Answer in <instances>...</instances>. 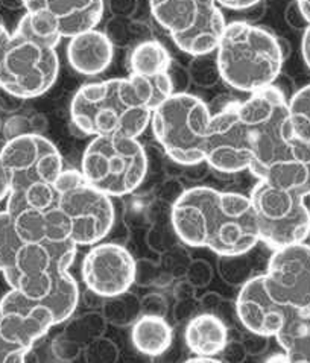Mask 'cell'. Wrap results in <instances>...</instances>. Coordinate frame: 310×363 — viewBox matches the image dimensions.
I'll use <instances>...</instances> for the list:
<instances>
[{
    "label": "cell",
    "instance_id": "6da1fadb",
    "mask_svg": "<svg viewBox=\"0 0 310 363\" xmlns=\"http://www.w3.org/2000/svg\"><path fill=\"white\" fill-rule=\"evenodd\" d=\"M310 146L294 134L284 93L275 85L211 114L204 163L222 174L250 172L259 181L306 184Z\"/></svg>",
    "mask_w": 310,
    "mask_h": 363
},
{
    "label": "cell",
    "instance_id": "7a4b0ae2",
    "mask_svg": "<svg viewBox=\"0 0 310 363\" xmlns=\"http://www.w3.org/2000/svg\"><path fill=\"white\" fill-rule=\"evenodd\" d=\"M177 238L194 248H207L219 257L248 254L260 242L250 196L213 187L184 190L170 210Z\"/></svg>",
    "mask_w": 310,
    "mask_h": 363
},
{
    "label": "cell",
    "instance_id": "3957f363",
    "mask_svg": "<svg viewBox=\"0 0 310 363\" xmlns=\"http://www.w3.org/2000/svg\"><path fill=\"white\" fill-rule=\"evenodd\" d=\"M78 247L72 240L25 242L4 274L11 289L46 307L55 324L66 323L79 304V287L69 272Z\"/></svg>",
    "mask_w": 310,
    "mask_h": 363
},
{
    "label": "cell",
    "instance_id": "277c9868",
    "mask_svg": "<svg viewBox=\"0 0 310 363\" xmlns=\"http://www.w3.org/2000/svg\"><path fill=\"white\" fill-rule=\"evenodd\" d=\"M151 114L130 78L84 84L70 102L73 125L92 137L138 138L149 126Z\"/></svg>",
    "mask_w": 310,
    "mask_h": 363
},
{
    "label": "cell",
    "instance_id": "5b68a950",
    "mask_svg": "<svg viewBox=\"0 0 310 363\" xmlns=\"http://www.w3.org/2000/svg\"><path fill=\"white\" fill-rule=\"evenodd\" d=\"M215 52L222 81L248 94L271 87L283 69L280 40L268 29L247 21L227 23Z\"/></svg>",
    "mask_w": 310,
    "mask_h": 363
},
{
    "label": "cell",
    "instance_id": "8992f818",
    "mask_svg": "<svg viewBox=\"0 0 310 363\" xmlns=\"http://www.w3.org/2000/svg\"><path fill=\"white\" fill-rule=\"evenodd\" d=\"M61 37L43 34L28 14L20 18L0 66V89L18 99H32L49 91L58 79Z\"/></svg>",
    "mask_w": 310,
    "mask_h": 363
},
{
    "label": "cell",
    "instance_id": "52a82bcc",
    "mask_svg": "<svg viewBox=\"0 0 310 363\" xmlns=\"http://www.w3.org/2000/svg\"><path fill=\"white\" fill-rule=\"evenodd\" d=\"M211 113L195 94L175 91L153 110L154 137L170 160L183 166L204 163Z\"/></svg>",
    "mask_w": 310,
    "mask_h": 363
},
{
    "label": "cell",
    "instance_id": "ba28073f",
    "mask_svg": "<svg viewBox=\"0 0 310 363\" xmlns=\"http://www.w3.org/2000/svg\"><path fill=\"white\" fill-rule=\"evenodd\" d=\"M306 198V184L258 181L250 201L260 242L274 251L304 243L310 236V210Z\"/></svg>",
    "mask_w": 310,
    "mask_h": 363
},
{
    "label": "cell",
    "instance_id": "9c48e42d",
    "mask_svg": "<svg viewBox=\"0 0 310 363\" xmlns=\"http://www.w3.org/2000/svg\"><path fill=\"white\" fill-rule=\"evenodd\" d=\"M148 172V155L134 137H93L81 160V174L104 195L125 196L140 187Z\"/></svg>",
    "mask_w": 310,
    "mask_h": 363
},
{
    "label": "cell",
    "instance_id": "30bf717a",
    "mask_svg": "<svg viewBox=\"0 0 310 363\" xmlns=\"http://www.w3.org/2000/svg\"><path fill=\"white\" fill-rule=\"evenodd\" d=\"M53 187L58 215L77 247H93L109 236L116 219L113 201L90 186L81 170H62Z\"/></svg>",
    "mask_w": 310,
    "mask_h": 363
},
{
    "label": "cell",
    "instance_id": "8fae6325",
    "mask_svg": "<svg viewBox=\"0 0 310 363\" xmlns=\"http://www.w3.org/2000/svg\"><path fill=\"white\" fill-rule=\"evenodd\" d=\"M151 14L184 53L210 55L227 26L216 0H149Z\"/></svg>",
    "mask_w": 310,
    "mask_h": 363
},
{
    "label": "cell",
    "instance_id": "7c38bea8",
    "mask_svg": "<svg viewBox=\"0 0 310 363\" xmlns=\"http://www.w3.org/2000/svg\"><path fill=\"white\" fill-rule=\"evenodd\" d=\"M0 157L9 177L11 190L34 184H53L64 170L58 147L49 138L35 133L9 138L0 151Z\"/></svg>",
    "mask_w": 310,
    "mask_h": 363
},
{
    "label": "cell",
    "instance_id": "4fadbf2b",
    "mask_svg": "<svg viewBox=\"0 0 310 363\" xmlns=\"http://www.w3.org/2000/svg\"><path fill=\"white\" fill-rule=\"evenodd\" d=\"M263 281L275 304L310 313V245L304 242L275 250Z\"/></svg>",
    "mask_w": 310,
    "mask_h": 363
},
{
    "label": "cell",
    "instance_id": "5bb4252c",
    "mask_svg": "<svg viewBox=\"0 0 310 363\" xmlns=\"http://www.w3.org/2000/svg\"><path fill=\"white\" fill-rule=\"evenodd\" d=\"M81 275L90 292L111 298L131 289L135 280V260L123 245L101 242L85 254Z\"/></svg>",
    "mask_w": 310,
    "mask_h": 363
},
{
    "label": "cell",
    "instance_id": "9a60e30c",
    "mask_svg": "<svg viewBox=\"0 0 310 363\" xmlns=\"http://www.w3.org/2000/svg\"><path fill=\"white\" fill-rule=\"evenodd\" d=\"M21 4L35 29L61 38L94 29L104 16V0H21Z\"/></svg>",
    "mask_w": 310,
    "mask_h": 363
},
{
    "label": "cell",
    "instance_id": "2e32d148",
    "mask_svg": "<svg viewBox=\"0 0 310 363\" xmlns=\"http://www.w3.org/2000/svg\"><path fill=\"white\" fill-rule=\"evenodd\" d=\"M55 325V319L46 307L29 301L14 289L0 300V335L9 344L31 351L37 340Z\"/></svg>",
    "mask_w": 310,
    "mask_h": 363
},
{
    "label": "cell",
    "instance_id": "e0dca14e",
    "mask_svg": "<svg viewBox=\"0 0 310 363\" xmlns=\"http://www.w3.org/2000/svg\"><path fill=\"white\" fill-rule=\"evenodd\" d=\"M234 311L247 332L265 337H274L283 324V311L266 291L263 274L251 277L240 286Z\"/></svg>",
    "mask_w": 310,
    "mask_h": 363
},
{
    "label": "cell",
    "instance_id": "ac0fdd59",
    "mask_svg": "<svg viewBox=\"0 0 310 363\" xmlns=\"http://www.w3.org/2000/svg\"><path fill=\"white\" fill-rule=\"evenodd\" d=\"M70 67L84 77H96L110 67L114 48L110 37L102 30L90 29L73 35L66 49Z\"/></svg>",
    "mask_w": 310,
    "mask_h": 363
},
{
    "label": "cell",
    "instance_id": "d6986e66",
    "mask_svg": "<svg viewBox=\"0 0 310 363\" xmlns=\"http://www.w3.org/2000/svg\"><path fill=\"white\" fill-rule=\"evenodd\" d=\"M184 340L196 357L215 359L228 342V325L216 315L201 312L187 323Z\"/></svg>",
    "mask_w": 310,
    "mask_h": 363
},
{
    "label": "cell",
    "instance_id": "ffe728a7",
    "mask_svg": "<svg viewBox=\"0 0 310 363\" xmlns=\"http://www.w3.org/2000/svg\"><path fill=\"white\" fill-rule=\"evenodd\" d=\"M282 311L283 324L274 337L289 363H310V313Z\"/></svg>",
    "mask_w": 310,
    "mask_h": 363
},
{
    "label": "cell",
    "instance_id": "44dd1931",
    "mask_svg": "<svg viewBox=\"0 0 310 363\" xmlns=\"http://www.w3.org/2000/svg\"><path fill=\"white\" fill-rule=\"evenodd\" d=\"M174 330L166 318L140 316L131 327V340L138 353L162 356L172 345Z\"/></svg>",
    "mask_w": 310,
    "mask_h": 363
},
{
    "label": "cell",
    "instance_id": "7402d4cb",
    "mask_svg": "<svg viewBox=\"0 0 310 363\" xmlns=\"http://www.w3.org/2000/svg\"><path fill=\"white\" fill-rule=\"evenodd\" d=\"M172 58L169 50L155 40L135 45L128 57V72L133 78H154L170 73Z\"/></svg>",
    "mask_w": 310,
    "mask_h": 363
},
{
    "label": "cell",
    "instance_id": "603a6c76",
    "mask_svg": "<svg viewBox=\"0 0 310 363\" xmlns=\"http://www.w3.org/2000/svg\"><path fill=\"white\" fill-rule=\"evenodd\" d=\"M101 313L106 324L119 328L133 327L142 316L140 298L133 292H123L111 298H105L101 306Z\"/></svg>",
    "mask_w": 310,
    "mask_h": 363
},
{
    "label": "cell",
    "instance_id": "cb8c5ba5",
    "mask_svg": "<svg viewBox=\"0 0 310 363\" xmlns=\"http://www.w3.org/2000/svg\"><path fill=\"white\" fill-rule=\"evenodd\" d=\"M67 325L62 330V335L79 347L89 345L93 340L104 336L106 321L101 312H89L79 316L67 319Z\"/></svg>",
    "mask_w": 310,
    "mask_h": 363
},
{
    "label": "cell",
    "instance_id": "d4e9b609",
    "mask_svg": "<svg viewBox=\"0 0 310 363\" xmlns=\"http://www.w3.org/2000/svg\"><path fill=\"white\" fill-rule=\"evenodd\" d=\"M287 108L295 137L310 146V84L304 85L287 101Z\"/></svg>",
    "mask_w": 310,
    "mask_h": 363
},
{
    "label": "cell",
    "instance_id": "484cf974",
    "mask_svg": "<svg viewBox=\"0 0 310 363\" xmlns=\"http://www.w3.org/2000/svg\"><path fill=\"white\" fill-rule=\"evenodd\" d=\"M13 219L5 211H0V272L6 274L14 266L16 257L23 247Z\"/></svg>",
    "mask_w": 310,
    "mask_h": 363
},
{
    "label": "cell",
    "instance_id": "4316f807",
    "mask_svg": "<svg viewBox=\"0 0 310 363\" xmlns=\"http://www.w3.org/2000/svg\"><path fill=\"white\" fill-rule=\"evenodd\" d=\"M85 363H117L121 353L111 339L99 337L82 348Z\"/></svg>",
    "mask_w": 310,
    "mask_h": 363
},
{
    "label": "cell",
    "instance_id": "83f0119b",
    "mask_svg": "<svg viewBox=\"0 0 310 363\" xmlns=\"http://www.w3.org/2000/svg\"><path fill=\"white\" fill-rule=\"evenodd\" d=\"M172 275L160 272L157 266L149 260L135 262V280L134 283L140 287H167L172 283Z\"/></svg>",
    "mask_w": 310,
    "mask_h": 363
},
{
    "label": "cell",
    "instance_id": "f1b7e54d",
    "mask_svg": "<svg viewBox=\"0 0 310 363\" xmlns=\"http://www.w3.org/2000/svg\"><path fill=\"white\" fill-rule=\"evenodd\" d=\"M184 279L195 287L196 291L204 289L213 280V268L206 260L190 262Z\"/></svg>",
    "mask_w": 310,
    "mask_h": 363
},
{
    "label": "cell",
    "instance_id": "f546056e",
    "mask_svg": "<svg viewBox=\"0 0 310 363\" xmlns=\"http://www.w3.org/2000/svg\"><path fill=\"white\" fill-rule=\"evenodd\" d=\"M142 316H157L166 318L169 313V301L167 298L160 292H149L140 298Z\"/></svg>",
    "mask_w": 310,
    "mask_h": 363
},
{
    "label": "cell",
    "instance_id": "4dcf8cb0",
    "mask_svg": "<svg viewBox=\"0 0 310 363\" xmlns=\"http://www.w3.org/2000/svg\"><path fill=\"white\" fill-rule=\"evenodd\" d=\"M52 353L58 360L69 363L79 357V354L82 353V347L72 342L62 333H60L52 342Z\"/></svg>",
    "mask_w": 310,
    "mask_h": 363
},
{
    "label": "cell",
    "instance_id": "1f68e13d",
    "mask_svg": "<svg viewBox=\"0 0 310 363\" xmlns=\"http://www.w3.org/2000/svg\"><path fill=\"white\" fill-rule=\"evenodd\" d=\"M201 313V307L198 296L196 298H190V300H183V301H177L174 308H172V316L175 323H184L190 321L192 318Z\"/></svg>",
    "mask_w": 310,
    "mask_h": 363
},
{
    "label": "cell",
    "instance_id": "d6a6232c",
    "mask_svg": "<svg viewBox=\"0 0 310 363\" xmlns=\"http://www.w3.org/2000/svg\"><path fill=\"white\" fill-rule=\"evenodd\" d=\"M219 356L222 363H245V360L248 357V353L240 339H228L227 345L223 347Z\"/></svg>",
    "mask_w": 310,
    "mask_h": 363
},
{
    "label": "cell",
    "instance_id": "836d02e7",
    "mask_svg": "<svg viewBox=\"0 0 310 363\" xmlns=\"http://www.w3.org/2000/svg\"><path fill=\"white\" fill-rule=\"evenodd\" d=\"M31 351L9 344L0 335V363H26V357Z\"/></svg>",
    "mask_w": 310,
    "mask_h": 363
},
{
    "label": "cell",
    "instance_id": "e575fe53",
    "mask_svg": "<svg viewBox=\"0 0 310 363\" xmlns=\"http://www.w3.org/2000/svg\"><path fill=\"white\" fill-rule=\"evenodd\" d=\"M240 340H242L245 350H247V353L254 354V356L265 353L266 348H268V345H270V337H265V336L255 335L251 332H247V335H243V337Z\"/></svg>",
    "mask_w": 310,
    "mask_h": 363
},
{
    "label": "cell",
    "instance_id": "d590c367",
    "mask_svg": "<svg viewBox=\"0 0 310 363\" xmlns=\"http://www.w3.org/2000/svg\"><path fill=\"white\" fill-rule=\"evenodd\" d=\"M198 301H199V307L202 312L215 315L219 311V307L226 303V298H223L221 294L211 291V292H206L204 295H201L198 298Z\"/></svg>",
    "mask_w": 310,
    "mask_h": 363
},
{
    "label": "cell",
    "instance_id": "8d00e7d4",
    "mask_svg": "<svg viewBox=\"0 0 310 363\" xmlns=\"http://www.w3.org/2000/svg\"><path fill=\"white\" fill-rule=\"evenodd\" d=\"M174 296H175V301L190 300V298H196V289L186 279L179 280L174 286Z\"/></svg>",
    "mask_w": 310,
    "mask_h": 363
},
{
    "label": "cell",
    "instance_id": "74e56055",
    "mask_svg": "<svg viewBox=\"0 0 310 363\" xmlns=\"http://www.w3.org/2000/svg\"><path fill=\"white\" fill-rule=\"evenodd\" d=\"M219 6H223L227 9L233 11H243V9H250L260 4L262 0H216Z\"/></svg>",
    "mask_w": 310,
    "mask_h": 363
},
{
    "label": "cell",
    "instance_id": "f35d334b",
    "mask_svg": "<svg viewBox=\"0 0 310 363\" xmlns=\"http://www.w3.org/2000/svg\"><path fill=\"white\" fill-rule=\"evenodd\" d=\"M11 184H9V177L5 169V164L2 162V157H0V202L5 201L9 195Z\"/></svg>",
    "mask_w": 310,
    "mask_h": 363
},
{
    "label": "cell",
    "instance_id": "ab89813d",
    "mask_svg": "<svg viewBox=\"0 0 310 363\" xmlns=\"http://www.w3.org/2000/svg\"><path fill=\"white\" fill-rule=\"evenodd\" d=\"M21 99L16 98V96L6 93L5 90L0 89V110L4 111H14L17 108V104H13V102H18Z\"/></svg>",
    "mask_w": 310,
    "mask_h": 363
},
{
    "label": "cell",
    "instance_id": "60d3db41",
    "mask_svg": "<svg viewBox=\"0 0 310 363\" xmlns=\"http://www.w3.org/2000/svg\"><path fill=\"white\" fill-rule=\"evenodd\" d=\"M11 41V32L6 29L4 23H0V66H2V61L5 58V53L8 50Z\"/></svg>",
    "mask_w": 310,
    "mask_h": 363
},
{
    "label": "cell",
    "instance_id": "b9f144b4",
    "mask_svg": "<svg viewBox=\"0 0 310 363\" xmlns=\"http://www.w3.org/2000/svg\"><path fill=\"white\" fill-rule=\"evenodd\" d=\"M301 53H303L304 62L307 64V67L310 69V25L304 29L303 43H301Z\"/></svg>",
    "mask_w": 310,
    "mask_h": 363
},
{
    "label": "cell",
    "instance_id": "7bdbcfd3",
    "mask_svg": "<svg viewBox=\"0 0 310 363\" xmlns=\"http://www.w3.org/2000/svg\"><path fill=\"white\" fill-rule=\"evenodd\" d=\"M295 4L298 9H300V13L309 26L310 25V0H295Z\"/></svg>",
    "mask_w": 310,
    "mask_h": 363
},
{
    "label": "cell",
    "instance_id": "ee69618b",
    "mask_svg": "<svg viewBox=\"0 0 310 363\" xmlns=\"http://www.w3.org/2000/svg\"><path fill=\"white\" fill-rule=\"evenodd\" d=\"M265 363H289V360H287L284 353H277V354H272L266 359Z\"/></svg>",
    "mask_w": 310,
    "mask_h": 363
},
{
    "label": "cell",
    "instance_id": "f6af8a7d",
    "mask_svg": "<svg viewBox=\"0 0 310 363\" xmlns=\"http://www.w3.org/2000/svg\"><path fill=\"white\" fill-rule=\"evenodd\" d=\"M184 363H222L218 359H202V357H194V359H189Z\"/></svg>",
    "mask_w": 310,
    "mask_h": 363
},
{
    "label": "cell",
    "instance_id": "bcb514c9",
    "mask_svg": "<svg viewBox=\"0 0 310 363\" xmlns=\"http://www.w3.org/2000/svg\"><path fill=\"white\" fill-rule=\"evenodd\" d=\"M306 191L307 198H310V160L306 163Z\"/></svg>",
    "mask_w": 310,
    "mask_h": 363
},
{
    "label": "cell",
    "instance_id": "7dc6e473",
    "mask_svg": "<svg viewBox=\"0 0 310 363\" xmlns=\"http://www.w3.org/2000/svg\"><path fill=\"white\" fill-rule=\"evenodd\" d=\"M0 128H2V123H0Z\"/></svg>",
    "mask_w": 310,
    "mask_h": 363
}]
</instances>
